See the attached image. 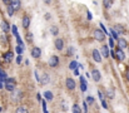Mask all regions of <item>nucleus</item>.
Returning a JSON list of instances; mask_svg holds the SVG:
<instances>
[{"mask_svg": "<svg viewBox=\"0 0 129 113\" xmlns=\"http://www.w3.org/2000/svg\"><path fill=\"white\" fill-rule=\"evenodd\" d=\"M74 74H75V75H78V74H79V72H78V69H75V71H74Z\"/></svg>", "mask_w": 129, "mask_h": 113, "instance_id": "47", "label": "nucleus"}, {"mask_svg": "<svg viewBox=\"0 0 129 113\" xmlns=\"http://www.w3.org/2000/svg\"><path fill=\"white\" fill-rule=\"evenodd\" d=\"M0 112H1V108H0Z\"/></svg>", "mask_w": 129, "mask_h": 113, "instance_id": "48", "label": "nucleus"}, {"mask_svg": "<svg viewBox=\"0 0 129 113\" xmlns=\"http://www.w3.org/2000/svg\"><path fill=\"white\" fill-rule=\"evenodd\" d=\"M49 65L53 67V68L58 67V65H59V57H58V55H51V57L49 58Z\"/></svg>", "mask_w": 129, "mask_h": 113, "instance_id": "4", "label": "nucleus"}, {"mask_svg": "<svg viewBox=\"0 0 129 113\" xmlns=\"http://www.w3.org/2000/svg\"><path fill=\"white\" fill-rule=\"evenodd\" d=\"M21 98H23V92H21V91H18V89H15V91L13 92L11 99H13L14 102H19Z\"/></svg>", "mask_w": 129, "mask_h": 113, "instance_id": "5", "label": "nucleus"}, {"mask_svg": "<svg viewBox=\"0 0 129 113\" xmlns=\"http://www.w3.org/2000/svg\"><path fill=\"white\" fill-rule=\"evenodd\" d=\"M125 78H127V80L129 82V69H127V72H125Z\"/></svg>", "mask_w": 129, "mask_h": 113, "instance_id": "46", "label": "nucleus"}, {"mask_svg": "<svg viewBox=\"0 0 129 113\" xmlns=\"http://www.w3.org/2000/svg\"><path fill=\"white\" fill-rule=\"evenodd\" d=\"M21 24H23V28L25 30H28L29 27H30V16L29 15H24L23 19H21Z\"/></svg>", "mask_w": 129, "mask_h": 113, "instance_id": "6", "label": "nucleus"}, {"mask_svg": "<svg viewBox=\"0 0 129 113\" xmlns=\"http://www.w3.org/2000/svg\"><path fill=\"white\" fill-rule=\"evenodd\" d=\"M94 38H95V40H98V41H103L105 37H107V34L103 32V30H99V29H95L94 30Z\"/></svg>", "mask_w": 129, "mask_h": 113, "instance_id": "2", "label": "nucleus"}, {"mask_svg": "<svg viewBox=\"0 0 129 113\" xmlns=\"http://www.w3.org/2000/svg\"><path fill=\"white\" fill-rule=\"evenodd\" d=\"M118 47H119V49H124V48L128 47V41H127L125 39L119 38V40H118Z\"/></svg>", "mask_w": 129, "mask_h": 113, "instance_id": "15", "label": "nucleus"}, {"mask_svg": "<svg viewBox=\"0 0 129 113\" xmlns=\"http://www.w3.org/2000/svg\"><path fill=\"white\" fill-rule=\"evenodd\" d=\"M102 54H103V57L104 58H108L109 57V50H108V45H103L102 47Z\"/></svg>", "mask_w": 129, "mask_h": 113, "instance_id": "19", "label": "nucleus"}, {"mask_svg": "<svg viewBox=\"0 0 129 113\" xmlns=\"http://www.w3.org/2000/svg\"><path fill=\"white\" fill-rule=\"evenodd\" d=\"M25 38H26V41H28V43H33V33L28 32L26 35H25Z\"/></svg>", "mask_w": 129, "mask_h": 113, "instance_id": "30", "label": "nucleus"}, {"mask_svg": "<svg viewBox=\"0 0 129 113\" xmlns=\"http://www.w3.org/2000/svg\"><path fill=\"white\" fill-rule=\"evenodd\" d=\"M16 52H18V54H19V55H21V54H23V52H24V47L18 45V47H16Z\"/></svg>", "mask_w": 129, "mask_h": 113, "instance_id": "33", "label": "nucleus"}, {"mask_svg": "<svg viewBox=\"0 0 129 113\" xmlns=\"http://www.w3.org/2000/svg\"><path fill=\"white\" fill-rule=\"evenodd\" d=\"M6 11H8V15H9V16H13L14 13H15V10H14V8H13L11 5H8V6H6Z\"/></svg>", "mask_w": 129, "mask_h": 113, "instance_id": "24", "label": "nucleus"}, {"mask_svg": "<svg viewBox=\"0 0 129 113\" xmlns=\"http://www.w3.org/2000/svg\"><path fill=\"white\" fill-rule=\"evenodd\" d=\"M103 5L105 9H110L113 6V0H103Z\"/></svg>", "mask_w": 129, "mask_h": 113, "instance_id": "22", "label": "nucleus"}, {"mask_svg": "<svg viewBox=\"0 0 129 113\" xmlns=\"http://www.w3.org/2000/svg\"><path fill=\"white\" fill-rule=\"evenodd\" d=\"M90 74H91V78H93V80H95V82H99L100 80V72L98 71V69H91V72H90Z\"/></svg>", "mask_w": 129, "mask_h": 113, "instance_id": "12", "label": "nucleus"}, {"mask_svg": "<svg viewBox=\"0 0 129 113\" xmlns=\"http://www.w3.org/2000/svg\"><path fill=\"white\" fill-rule=\"evenodd\" d=\"M98 94H99V98H100V101H104V99H105V97H107L104 93H102V91H98Z\"/></svg>", "mask_w": 129, "mask_h": 113, "instance_id": "34", "label": "nucleus"}, {"mask_svg": "<svg viewBox=\"0 0 129 113\" xmlns=\"http://www.w3.org/2000/svg\"><path fill=\"white\" fill-rule=\"evenodd\" d=\"M85 102L88 104H94V97H93V96H88Z\"/></svg>", "mask_w": 129, "mask_h": 113, "instance_id": "31", "label": "nucleus"}, {"mask_svg": "<svg viewBox=\"0 0 129 113\" xmlns=\"http://www.w3.org/2000/svg\"><path fill=\"white\" fill-rule=\"evenodd\" d=\"M100 28H102V30H103V32H104L105 34H107V29H105V27H104V25H103L102 23H100Z\"/></svg>", "mask_w": 129, "mask_h": 113, "instance_id": "45", "label": "nucleus"}, {"mask_svg": "<svg viewBox=\"0 0 129 113\" xmlns=\"http://www.w3.org/2000/svg\"><path fill=\"white\" fill-rule=\"evenodd\" d=\"M61 109H63V111H67V109H68V107H67V102H63V101H61Z\"/></svg>", "mask_w": 129, "mask_h": 113, "instance_id": "36", "label": "nucleus"}, {"mask_svg": "<svg viewBox=\"0 0 129 113\" xmlns=\"http://www.w3.org/2000/svg\"><path fill=\"white\" fill-rule=\"evenodd\" d=\"M15 87H16V80L14 78H8L5 80V89L9 91V92H14L15 91Z\"/></svg>", "mask_w": 129, "mask_h": 113, "instance_id": "1", "label": "nucleus"}, {"mask_svg": "<svg viewBox=\"0 0 129 113\" xmlns=\"http://www.w3.org/2000/svg\"><path fill=\"white\" fill-rule=\"evenodd\" d=\"M50 33L54 35V37H56L58 34H59V29H58V27H55V25H53L51 28H50Z\"/></svg>", "mask_w": 129, "mask_h": 113, "instance_id": "25", "label": "nucleus"}, {"mask_svg": "<svg viewBox=\"0 0 129 113\" xmlns=\"http://www.w3.org/2000/svg\"><path fill=\"white\" fill-rule=\"evenodd\" d=\"M75 53V49H74V47H69L68 48V52H67V54H68V57H73V54Z\"/></svg>", "mask_w": 129, "mask_h": 113, "instance_id": "28", "label": "nucleus"}, {"mask_svg": "<svg viewBox=\"0 0 129 113\" xmlns=\"http://www.w3.org/2000/svg\"><path fill=\"white\" fill-rule=\"evenodd\" d=\"M49 80H50V77H49L48 73H43L42 75H39V83H40L42 85L48 84V83H49Z\"/></svg>", "mask_w": 129, "mask_h": 113, "instance_id": "8", "label": "nucleus"}, {"mask_svg": "<svg viewBox=\"0 0 129 113\" xmlns=\"http://www.w3.org/2000/svg\"><path fill=\"white\" fill-rule=\"evenodd\" d=\"M3 3L8 6V5H10V4H11V0H3Z\"/></svg>", "mask_w": 129, "mask_h": 113, "instance_id": "42", "label": "nucleus"}, {"mask_svg": "<svg viewBox=\"0 0 129 113\" xmlns=\"http://www.w3.org/2000/svg\"><path fill=\"white\" fill-rule=\"evenodd\" d=\"M102 106H103V108L104 109H108L109 107H108V103H107V101L104 99V101H102Z\"/></svg>", "mask_w": 129, "mask_h": 113, "instance_id": "35", "label": "nucleus"}, {"mask_svg": "<svg viewBox=\"0 0 129 113\" xmlns=\"http://www.w3.org/2000/svg\"><path fill=\"white\" fill-rule=\"evenodd\" d=\"M91 54H93V59H94L96 63H100V62H102V55H100V53H99L98 49H93Z\"/></svg>", "mask_w": 129, "mask_h": 113, "instance_id": "13", "label": "nucleus"}, {"mask_svg": "<svg viewBox=\"0 0 129 113\" xmlns=\"http://www.w3.org/2000/svg\"><path fill=\"white\" fill-rule=\"evenodd\" d=\"M80 89H82V92H86V89H88V87H86V79L83 75L80 77Z\"/></svg>", "mask_w": 129, "mask_h": 113, "instance_id": "16", "label": "nucleus"}, {"mask_svg": "<svg viewBox=\"0 0 129 113\" xmlns=\"http://www.w3.org/2000/svg\"><path fill=\"white\" fill-rule=\"evenodd\" d=\"M3 88H5V82L0 80V89H3Z\"/></svg>", "mask_w": 129, "mask_h": 113, "instance_id": "43", "label": "nucleus"}, {"mask_svg": "<svg viewBox=\"0 0 129 113\" xmlns=\"http://www.w3.org/2000/svg\"><path fill=\"white\" fill-rule=\"evenodd\" d=\"M88 103L86 102H83V109H84V113H88Z\"/></svg>", "mask_w": 129, "mask_h": 113, "instance_id": "37", "label": "nucleus"}, {"mask_svg": "<svg viewBox=\"0 0 129 113\" xmlns=\"http://www.w3.org/2000/svg\"><path fill=\"white\" fill-rule=\"evenodd\" d=\"M86 15H88V19H89V20H91V19H93V16H91V13H90L89 10L86 11Z\"/></svg>", "mask_w": 129, "mask_h": 113, "instance_id": "40", "label": "nucleus"}, {"mask_svg": "<svg viewBox=\"0 0 129 113\" xmlns=\"http://www.w3.org/2000/svg\"><path fill=\"white\" fill-rule=\"evenodd\" d=\"M16 63H18V64L21 63V55H18V57H16Z\"/></svg>", "mask_w": 129, "mask_h": 113, "instance_id": "41", "label": "nucleus"}, {"mask_svg": "<svg viewBox=\"0 0 129 113\" xmlns=\"http://www.w3.org/2000/svg\"><path fill=\"white\" fill-rule=\"evenodd\" d=\"M15 113H29V112H28V108L25 106H19L16 108V112Z\"/></svg>", "mask_w": 129, "mask_h": 113, "instance_id": "23", "label": "nucleus"}, {"mask_svg": "<svg viewBox=\"0 0 129 113\" xmlns=\"http://www.w3.org/2000/svg\"><path fill=\"white\" fill-rule=\"evenodd\" d=\"M13 58H14V53L11 50H9V52H6V53L3 54V59H4L5 63H10L13 60Z\"/></svg>", "mask_w": 129, "mask_h": 113, "instance_id": "7", "label": "nucleus"}, {"mask_svg": "<svg viewBox=\"0 0 129 113\" xmlns=\"http://www.w3.org/2000/svg\"><path fill=\"white\" fill-rule=\"evenodd\" d=\"M72 111H73V113H82V108H80L78 104H73Z\"/></svg>", "mask_w": 129, "mask_h": 113, "instance_id": "27", "label": "nucleus"}, {"mask_svg": "<svg viewBox=\"0 0 129 113\" xmlns=\"http://www.w3.org/2000/svg\"><path fill=\"white\" fill-rule=\"evenodd\" d=\"M40 55H42V49L39 47H33V49H31V57L35 58V59H38V58H40Z\"/></svg>", "mask_w": 129, "mask_h": 113, "instance_id": "10", "label": "nucleus"}, {"mask_svg": "<svg viewBox=\"0 0 129 113\" xmlns=\"http://www.w3.org/2000/svg\"><path fill=\"white\" fill-rule=\"evenodd\" d=\"M50 18H51V15H50L49 13H46V14H45V19H46V20H50Z\"/></svg>", "mask_w": 129, "mask_h": 113, "instance_id": "44", "label": "nucleus"}, {"mask_svg": "<svg viewBox=\"0 0 129 113\" xmlns=\"http://www.w3.org/2000/svg\"><path fill=\"white\" fill-rule=\"evenodd\" d=\"M109 47H114V40H113V38H109Z\"/></svg>", "mask_w": 129, "mask_h": 113, "instance_id": "38", "label": "nucleus"}, {"mask_svg": "<svg viewBox=\"0 0 129 113\" xmlns=\"http://www.w3.org/2000/svg\"><path fill=\"white\" fill-rule=\"evenodd\" d=\"M44 97H45V99H46V101H53V98H54V94H53V92H50V91H46V92L44 93Z\"/></svg>", "mask_w": 129, "mask_h": 113, "instance_id": "21", "label": "nucleus"}, {"mask_svg": "<svg viewBox=\"0 0 129 113\" xmlns=\"http://www.w3.org/2000/svg\"><path fill=\"white\" fill-rule=\"evenodd\" d=\"M114 30L118 33V34H123L125 30H124V28L120 25V24H117V25H114Z\"/></svg>", "mask_w": 129, "mask_h": 113, "instance_id": "20", "label": "nucleus"}, {"mask_svg": "<svg viewBox=\"0 0 129 113\" xmlns=\"http://www.w3.org/2000/svg\"><path fill=\"white\" fill-rule=\"evenodd\" d=\"M54 45H55L56 50L61 52V50L64 49V40H63L61 38H58V39H55V43H54Z\"/></svg>", "mask_w": 129, "mask_h": 113, "instance_id": "9", "label": "nucleus"}, {"mask_svg": "<svg viewBox=\"0 0 129 113\" xmlns=\"http://www.w3.org/2000/svg\"><path fill=\"white\" fill-rule=\"evenodd\" d=\"M6 79H8V78H6V73H5V72H4V71H3V69L0 68V80L5 82Z\"/></svg>", "mask_w": 129, "mask_h": 113, "instance_id": "29", "label": "nucleus"}, {"mask_svg": "<svg viewBox=\"0 0 129 113\" xmlns=\"http://www.w3.org/2000/svg\"><path fill=\"white\" fill-rule=\"evenodd\" d=\"M65 85H67V88H68L69 91H74L75 87H77L75 80H74L73 78H67V80H65Z\"/></svg>", "mask_w": 129, "mask_h": 113, "instance_id": "3", "label": "nucleus"}, {"mask_svg": "<svg viewBox=\"0 0 129 113\" xmlns=\"http://www.w3.org/2000/svg\"><path fill=\"white\" fill-rule=\"evenodd\" d=\"M110 35L114 38V39H117V40H119V37H118V33L114 30V29H110Z\"/></svg>", "mask_w": 129, "mask_h": 113, "instance_id": "32", "label": "nucleus"}, {"mask_svg": "<svg viewBox=\"0 0 129 113\" xmlns=\"http://www.w3.org/2000/svg\"><path fill=\"white\" fill-rule=\"evenodd\" d=\"M78 65H79V64H78L75 60H73V62L69 63V69H70V71H75V69L78 68Z\"/></svg>", "mask_w": 129, "mask_h": 113, "instance_id": "26", "label": "nucleus"}, {"mask_svg": "<svg viewBox=\"0 0 129 113\" xmlns=\"http://www.w3.org/2000/svg\"><path fill=\"white\" fill-rule=\"evenodd\" d=\"M10 5L14 8V10H15V11H18V10H20L21 3H20V0H11V4H10Z\"/></svg>", "mask_w": 129, "mask_h": 113, "instance_id": "14", "label": "nucleus"}, {"mask_svg": "<svg viewBox=\"0 0 129 113\" xmlns=\"http://www.w3.org/2000/svg\"><path fill=\"white\" fill-rule=\"evenodd\" d=\"M107 98H109V99H114V96H115V91H114V88H109L108 91H107Z\"/></svg>", "mask_w": 129, "mask_h": 113, "instance_id": "18", "label": "nucleus"}, {"mask_svg": "<svg viewBox=\"0 0 129 113\" xmlns=\"http://www.w3.org/2000/svg\"><path fill=\"white\" fill-rule=\"evenodd\" d=\"M115 59H118V60H124L125 59V54H124V52H123V49H117L115 50Z\"/></svg>", "mask_w": 129, "mask_h": 113, "instance_id": "11", "label": "nucleus"}, {"mask_svg": "<svg viewBox=\"0 0 129 113\" xmlns=\"http://www.w3.org/2000/svg\"><path fill=\"white\" fill-rule=\"evenodd\" d=\"M0 40H1V43H4V44H6V41H8V40H6V35H3Z\"/></svg>", "mask_w": 129, "mask_h": 113, "instance_id": "39", "label": "nucleus"}, {"mask_svg": "<svg viewBox=\"0 0 129 113\" xmlns=\"http://www.w3.org/2000/svg\"><path fill=\"white\" fill-rule=\"evenodd\" d=\"M0 27H1V30H3L4 33H8V32L10 30V25H9V24H8L5 20H3V21H1Z\"/></svg>", "mask_w": 129, "mask_h": 113, "instance_id": "17", "label": "nucleus"}]
</instances>
